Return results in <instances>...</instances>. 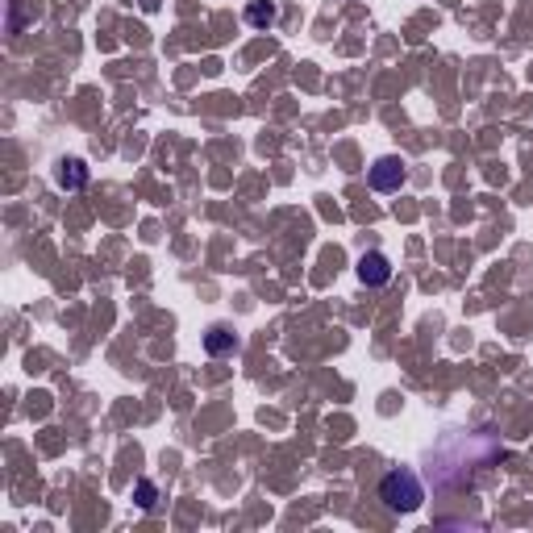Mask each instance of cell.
Instances as JSON below:
<instances>
[{
    "instance_id": "8992f818",
    "label": "cell",
    "mask_w": 533,
    "mask_h": 533,
    "mask_svg": "<svg viewBox=\"0 0 533 533\" xmlns=\"http://www.w3.org/2000/svg\"><path fill=\"white\" fill-rule=\"evenodd\" d=\"M275 17H279L275 0H250V5H246V21L255 25V30H267V25H275Z\"/></svg>"
},
{
    "instance_id": "52a82bcc",
    "label": "cell",
    "mask_w": 533,
    "mask_h": 533,
    "mask_svg": "<svg viewBox=\"0 0 533 533\" xmlns=\"http://www.w3.org/2000/svg\"><path fill=\"white\" fill-rule=\"evenodd\" d=\"M134 496H138V509H155V504H159V488L155 484H150V479H138V488H134Z\"/></svg>"
},
{
    "instance_id": "6da1fadb",
    "label": "cell",
    "mask_w": 533,
    "mask_h": 533,
    "mask_svg": "<svg viewBox=\"0 0 533 533\" xmlns=\"http://www.w3.org/2000/svg\"><path fill=\"white\" fill-rule=\"evenodd\" d=\"M379 500L388 504L392 513H417L425 504V488H421V475L413 467H396L379 479Z\"/></svg>"
},
{
    "instance_id": "7a4b0ae2",
    "label": "cell",
    "mask_w": 533,
    "mask_h": 533,
    "mask_svg": "<svg viewBox=\"0 0 533 533\" xmlns=\"http://www.w3.org/2000/svg\"><path fill=\"white\" fill-rule=\"evenodd\" d=\"M404 180H409V171H404V163L396 155L375 159V167H371V188L375 192H400Z\"/></svg>"
},
{
    "instance_id": "277c9868",
    "label": "cell",
    "mask_w": 533,
    "mask_h": 533,
    "mask_svg": "<svg viewBox=\"0 0 533 533\" xmlns=\"http://www.w3.org/2000/svg\"><path fill=\"white\" fill-rule=\"evenodd\" d=\"M238 350V334L230 325H209L205 334V354H213V359H221V354H234Z\"/></svg>"
},
{
    "instance_id": "5b68a950",
    "label": "cell",
    "mask_w": 533,
    "mask_h": 533,
    "mask_svg": "<svg viewBox=\"0 0 533 533\" xmlns=\"http://www.w3.org/2000/svg\"><path fill=\"white\" fill-rule=\"evenodd\" d=\"M59 188H67V192L88 188V163L84 159H63L59 163Z\"/></svg>"
},
{
    "instance_id": "3957f363",
    "label": "cell",
    "mask_w": 533,
    "mask_h": 533,
    "mask_svg": "<svg viewBox=\"0 0 533 533\" xmlns=\"http://www.w3.org/2000/svg\"><path fill=\"white\" fill-rule=\"evenodd\" d=\"M359 279L367 288H384L388 279H392V263L388 255H379V250H367V255L359 259Z\"/></svg>"
}]
</instances>
